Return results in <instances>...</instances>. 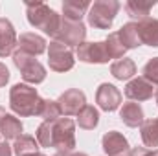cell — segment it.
I'll use <instances>...</instances> for the list:
<instances>
[{
	"instance_id": "obj_13",
	"label": "cell",
	"mask_w": 158,
	"mask_h": 156,
	"mask_svg": "<svg viewBox=\"0 0 158 156\" xmlns=\"http://www.w3.org/2000/svg\"><path fill=\"white\" fill-rule=\"evenodd\" d=\"M17 42H19V39H17L13 24L7 18H0V57L11 55Z\"/></svg>"
},
{
	"instance_id": "obj_34",
	"label": "cell",
	"mask_w": 158,
	"mask_h": 156,
	"mask_svg": "<svg viewBox=\"0 0 158 156\" xmlns=\"http://www.w3.org/2000/svg\"><path fill=\"white\" fill-rule=\"evenodd\" d=\"M53 156H68V153H57V154H53Z\"/></svg>"
},
{
	"instance_id": "obj_5",
	"label": "cell",
	"mask_w": 158,
	"mask_h": 156,
	"mask_svg": "<svg viewBox=\"0 0 158 156\" xmlns=\"http://www.w3.org/2000/svg\"><path fill=\"white\" fill-rule=\"evenodd\" d=\"M13 63L20 70L22 79L26 83H30V84H39V83H42L46 79V68L40 64L33 55H30L26 51L17 50L13 53Z\"/></svg>"
},
{
	"instance_id": "obj_3",
	"label": "cell",
	"mask_w": 158,
	"mask_h": 156,
	"mask_svg": "<svg viewBox=\"0 0 158 156\" xmlns=\"http://www.w3.org/2000/svg\"><path fill=\"white\" fill-rule=\"evenodd\" d=\"M119 11L118 0H96L88 9V24L96 30H109Z\"/></svg>"
},
{
	"instance_id": "obj_20",
	"label": "cell",
	"mask_w": 158,
	"mask_h": 156,
	"mask_svg": "<svg viewBox=\"0 0 158 156\" xmlns=\"http://www.w3.org/2000/svg\"><path fill=\"white\" fill-rule=\"evenodd\" d=\"M140 134L142 142L147 149H156L158 147V121L155 119H145L140 125Z\"/></svg>"
},
{
	"instance_id": "obj_31",
	"label": "cell",
	"mask_w": 158,
	"mask_h": 156,
	"mask_svg": "<svg viewBox=\"0 0 158 156\" xmlns=\"http://www.w3.org/2000/svg\"><path fill=\"white\" fill-rule=\"evenodd\" d=\"M13 154V149L7 142H0V156H11Z\"/></svg>"
},
{
	"instance_id": "obj_37",
	"label": "cell",
	"mask_w": 158,
	"mask_h": 156,
	"mask_svg": "<svg viewBox=\"0 0 158 156\" xmlns=\"http://www.w3.org/2000/svg\"><path fill=\"white\" fill-rule=\"evenodd\" d=\"M123 156H129V154H123Z\"/></svg>"
},
{
	"instance_id": "obj_25",
	"label": "cell",
	"mask_w": 158,
	"mask_h": 156,
	"mask_svg": "<svg viewBox=\"0 0 158 156\" xmlns=\"http://www.w3.org/2000/svg\"><path fill=\"white\" fill-rule=\"evenodd\" d=\"M105 44H107V50H109V55H110V59H123V55H125L127 48L121 44L118 31L110 33V35L107 37V40H105Z\"/></svg>"
},
{
	"instance_id": "obj_6",
	"label": "cell",
	"mask_w": 158,
	"mask_h": 156,
	"mask_svg": "<svg viewBox=\"0 0 158 156\" xmlns=\"http://www.w3.org/2000/svg\"><path fill=\"white\" fill-rule=\"evenodd\" d=\"M86 37V28L81 20H68L61 15V20H59V30L55 33L53 40H59L63 44H66L68 48L72 46H81L85 42Z\"/></svg>"
},
{
	"instance_id": "obj_35",
	"label": "cell",
	"mask_w": 158,
	"mask_h": 156,
	"mask_svg": "<svg viewBox=\"0 0 158 156\" xmlns=\"http://www.w3.org/2000/svg\"><path fill=\"white\" fill-rule=\"evenodd\" d=\"M28 156H44V154H40V153H33V154H28Z\"/></svg>"
},
{
	"instance_id": "obj_15",
	"label": "cell",
	"mask_w": 158,
	"mask_h": 156,
	"mask_svg": "<svg viewBox=\"0 0 158 156\" xmlns=\"http://www.w3.org/2000/svg\"><path fill=\"white\" fill-rule=\"evenodd\" d=\"M138 24V33H140V40L142 44L158 48V18H145L136 22Z\"/></svg>"
},
{
	"instance_id": "obj_16",
	"label": "cell",
	"mask_w": 158,
	"mask_h": 156,
	"mask_svg": "<svg viewBox=\"0 0 158 156\" xmlns=\"http://www.w3.org/2000/svg\"><path fill=\"white\" fill-rule=\"evenodd\" d=\"M119 117L121 121L127 125V127H140L145 119H143V109L140 107V103H134V101H129V103H123L121 110H119Z\"/></svg>"
},
{
	"instance_id": "obj_12",
	"label": "cell",
	"mask_w": 158,
	"mask_h": 156,
	"mask_svg": "<svg viewBox=\"0 0 158 156\" xmlns=\"http://www.w3.org/2000/svg\"><path fill=\"white\" fill-rule=\"evenodd\" d=\"M101 145H103V151L109 156H123L129 154V151H131V145H129L127 138L118 130L107 132L101 140Z\"/></svg>"
},
{
	"instance_id": "obj_7",
	"label": "cell",
	"mask_w": 158,
	"mask_h": 156,
	"mask_svg": "<svg viewBox=\"0 0 158 156\" xmlns=\"http://www.w3.org/2000/svg\"><path fill=\"white\" fill-rule=\"evenodd\" d=\"M48 63H50V68L59 74L72 70L76 64L72 48H68L66 44H63L59 40H52L50 48H48Z\"/></svg>"
},
{
	"instance_id": "obj_19",
	"label": "cell",
	"mask_w": 158,
	"mask_h": 156,
	"mask_svg": "<svg viewBox=\"0 0 158 156\" xmlns=\"http://www.w3.org/2000/svg\"><path fill=\"white\" fill-rule=\"evenodd\" d=\"M155 7V2H143V0H129L125 4V11L131 18L134 20H145L149 18V13L151 9Z\"/></svg>"
},
{
	"instance_id": "obj_27",
	"label": "cell",
	"mask_w": 158,
	"mask_h": 156,
	"mask_svg": "<svg viewBox=\"0 0 158 156\" xmlns=\"http://www.w3.org/2000/svg\"><path fill=\"white\" fill-rule=\"evenodd\" d=\"M35 136L40 147H52V121H42L37 127Z\"/></svg>"
},
{
	"instance_id": "obj_11",
	"label": "cell",
	"mask_w": 158,
	"mask_h": 156,
	"mask_svg": "<svg viewBox=\"0 0 158 156\" xmlns=\"http://www.w3.org/2000/svg\"><path fill=\"white\" fill-rule=\"evenodd\" d=\"M155 94V84L145 77H136L125 84V97L131 101H147Z\"/></svg>"
},
{
	"instance_id": "obj_32",
	"label": "cell",
	"mask_w": 158,
	"mask_h": 156,
	"mask_svg": "<svg viewBox=\"0 0 158 156\" xmlns=\"http://www.w3.org/2000/svg\"><path fill=\"white\" fill-rule=\"evenodd\" d=\"M4 117H6V110H4V107H0V123H2Z\"/></svg>"
},
{
	"instance_id": "obj_2",
	"label": "cell",
	"mask_w": 158,
	"mask_h": 156,
	"mask_svg": "<svg viewBox=\"0 0 158 156\" xmlns=\"http://www.w3.org/2000/svg\"><path fill=\"white\" fill-rule=\"evenodd\" d=\"M26 15H28V22L37 28L42 30L46 35L55 37L57 30H59V20L61 15H57L50 6H46L44 2H26Z\"/></svg>"
},
{
	"instance_id": "obj_22",
	"label": "cell",
	"mask_w": 158,
	"mask_h": 156,
	"mask_svg": "<svg viewBox=\"0 0 158 156\" xmlns=\"http://www.w3.org/2000/svg\"><path fill=\"white\" fill-rule=\"evenodd\" d=\"M110 74L116 79H119V81H127V79H131L136 74V64H134L132 59H127V57L118 59L116 63H112Z\"/></svg>"
},
{
	"instance_id": "obj_33",
	"label": "cell",
	"mask_w": 158,
	"mask_h": 156,
	"mask_svg": "<svg viewBox=\"0 0 158 156\" xmlns=\"http://www.w3.org/2000/svg\"><path fill=\"white\" fill-rule=\"evenodd\" d=\"M68 156H88L86 153H70Z\"/></svg>"
},
{
	"instance_id": "obj_1",
	"label": "cell",
	"mask_w": 158,
	"mask_h": 156,
	"mask_svg": "<svg viewBox=\"0 0 158 156\" xmlns=\"http://www.w3.org/2000/svg\"><path fill=\"white\" fill-rule=\"evenodd\" d=\"M42 97L39 96L37 88L26 83H17L9 90V107L17 116L30 117L39 116L42 109Z\"/></svg>"
},
{
	"instance_id": "obj_8",
	"label": "cell",
	"mask_w": 158,
	"mask_h": 156,
	"mask_svg": "<svg viewBox=\"0 0 158 156\" xmlns=\"http://www.w3.org/2000/svg\"><path fill=\"white\" fill-rule=\"evenodd\" d=\"M57 105H59L61 114L64 117L66 116H77L79 112L86 107V96L79 88H68V90H64L59 96Z\"/></svg>"
},
{
	"instance_id": "obj_9",
	"label": "cell",
	"mask_w": 158,
	"mask_h": 156,
	"mask_svg": "<svg viewBox=\"0 0 158 156\" xmlns=\"http://www.w3.org/2000/svg\"><path fill=\"white\" fill-rule=\"evenodd\" d=\"M77 59L88 64H105L110 61L105 40L103 42H83L77 46Z\"/></svg>"
},
{
	"instance_id": "obj_24",
	"label": "cell",
	"mask_w": 158,
	"mask_h": 156,
	"mask_svg": "<svg viewBox=\"0 0 158 156\" xmlns=\"http://www.w3.org/2000/svg\"><path fill=\"white\" fill-rule=\"evenodd\" d=\"M98 123H99V112H98V109H94V107H90V105H86V107L77 114V125L81 129H85V130L96 129Z\"/></svg>"
},
{
	"instance_id": "obj_4",
	"label": "cell",
	"mask_w": 158,
	"mask_h": 156,
	"mask_svg": "<svg viewBox=\"0 0 158 156\" xmlns=\"http://www.w3.org/2000/svg\"><path fill=\"white\" fill-rule=\"evenodd\" d=\"M52 147L59 153H70L76 147V123L70 117L52 121Z\"/></svg>"
},
{
	"instance_id": "obj_18",
	"label": "cell",
	"mask_w": 158,
	"mask_h": 156,
	"mask_svg": "<svg viewBox=\"0 0 158 156\" xmlns=\"http://www.w3.org/2000/svg\"><path fill=\"white\" fill-rule=\"evenodd\" d=\"M118 35H119L121 44H123L127 50H132V48L142 46L140 33H138V24H136V22H127V24H123V26L119 28Z\"/></svg>"
},
{
	"instance_id": "obj_14",
	"label": "cell",
	"mask_w": 158,
	"mask_h": 156,
	"mask_svg": "<svg viewBox=\"0 0 158 156\" xmlns=\"http://www.w3.org/2000/svg\"><path fill=\"white\" fill-rule=\"evenodd\" d=\"M17 46H19L20 51H26L33 57L46 51V40H44V37H40L37 33H22L19 37Z\"/></svg>"
},
{
	"instance_id": "obj_28",
	"label": "cell",
	"mask_w": 158,
	"mask_h": 156,
	"mask_svg": "<svg viewBox=\"0 0 158 156\" xmlns=\"http://www.w3.org/2000/svg\"><path fill=\"white\" fill-rule=\"evenodd\" d=\"M142 72H143L142 77H145L149 83H153V84H158V57L149 59L145 63V66H143Z\"/></svg>"
},
{
	"instance_id": "obj_17",
	"label": "cell",
	"mask_w": 158,
	"mask_h": 156,
	"mask_svg": "<svg viewBox=\"0 0 158 156\" xmlns=\"http://www.w3.org/2000/svg\"><path fill=\"white\" fill-rule=\"evenodd\" d=\"M86 9H90V2L88 0H64L63 2V17L68 20H81L83 15L86 13Z\"/></svg>"
},
{
	"instance_id": "obj_21",
	"label": "cell",
	"mask_w": 158,
	"mask_h": 156,
	"mask_svg": "<svg viewBox=\"0 0 158 156\" xmlns=\"http://www.w3.org/2000/svg\"><path fill=\"white\" fill-rule=\"evenodd\" d=\"M0 134L4 136V140H17L19 136H22V123L19 117L13 114H6V117L0 123Z\"/></svg>"
},
{
	"instance_id": "obj_38",
	"label": "cell",
	"mask_w": 158,
	"mask_h": 156,
	"mask_svg": "<svg viewBox=\"0 0 158 156\" xmlns=\"http://www.w3.org/2000/svg\"><path fill=\"white\" fill-rule=\"evenodd\" d=\"M156 121H158V117H156Z\"/></svg>"
},
{
	"instance_id": "obj_36",
	"label": "cell",
	"mask_w": 158,
	"mask_h": 156,
	"mask_svg": "<svg viewBox=\"0 0 158 156\" xmlns=\"http://www.w3.org/2000/svg\"><path fill=\"white\" fill-rule=\"evenodd\" d=\"M156 103H158V94H156Z\"/></svg>"
},
{
	"instance_id": "obj_29",
	"label": "cell",
	"mask_w": 158,
	"mask_h": 156,
	"mask_svg": "<svg viewBox=\"0 0 158 156\" xmlns=\"http://www.w3.org/2000/svg\"><path fill=\"white\" fill-rule=\"evenodd\" d=\"M129 156H158V149H147V147H136L129 151Z\"/></svg>"
},
{
	"instance_id": "obj_30",
	"label": "cell",
	"mask_w": 158,
	"mask_h": 156,
	"mask_svg": "<svg viewBox=\"0 0 158 156\" xmlns=\"http://www.w3.org/2000/svg\"><path fill=\"white\" fill-rule=\"evenodd\" d=\"M7 81H9V70L4 63H0V86H6Z\"/></svg>"
},
{
	"instance_id": "obj_26",
	"label": "cell",
	"mask_w": 158,
	"mask_h": 156,
	"mask_svg": "<svg viewBox=\"0 0 158 156\" xmlns=\"http://www.w3.org/2000/svg\"><path fill=\"white\" fill-rule=\"evenodd\" d=\"M44 121H55L63 116L61 114V109L57 105V101H52V99H44L42 101V109H40V114H39Z\"/></svg>"
},
{
	"instance_id": "obj_10",
	"label": "cell",
	"mask_w": 158,
	"mask_h": 156,
	"mask_svg": "<svg viewBox=\"0 0 158 156\" xmlns=\"http://www.w3.org/2000/svg\"><path fill=\"white\" fill-rule=\"evenodd\" d=\"M96 101H98L99 109H103L105 112H112L121 105V92L114 84L103 83V84H99V88L96 92Z\"/></svg>"
},
{
	"instance_id": "obj_23",
	"label": "cell",
	"mask_w": 158,
	"mask_h": 156,
	"mask_svg": "<svg viewBox=\"0 0 158 156\" xmlns=\"http://www.w3.org/2000/svg\"><path fill=\"white\" fill-rule=\"evenodd\" d=\"M13 151H15L17 156H28L33 154V153H39V142L30 134H22L15 140Z\"/></svg>"
}]
</instances>
